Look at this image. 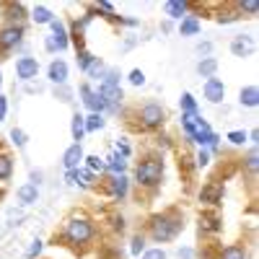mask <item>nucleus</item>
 <instances>
[{"mask_svg":"<svg viewBox=\"0 0 259 259\" xmlns=\"http://www.w3.org/2000/svg\"><path fill=\"white\" fill-rule=\"evenodd\" d=\"M47 78L55 85H65V83H68V62H65V60H52L50 68H47Z\"/></svg>","mask_w":259,"mask_h":259,"instance_id":"obj_15","label":"nucleus"},{"mask_svg":"<svg viewBox=\"0 0 259 259\" xmlns=\"http://www.w3.org/2000/svg\"><path fill=\"white\" fill-rule=\"evenodd\" d=\"M197 52H200V55H205V57H210L212 45H210V41H202V45H197Z\"/></svg>","mask_w":259,"mask_h":259,"instance_id":"obj_49","label":"nucleus"},{"mask_svg":"<svg viewBox=\"0 0 259 259\" xmlns=\"http://www.w3.org/2000/svg\"><path fill=\"white\" fill-rule=\"evenodd\" d=\"M215 259H249V249L241 246V244H228L218 251Z\"/></svg>","mask_w":259,"mask_h":259,"instance_id":"obj_22","label":"nucleus"},{"mask_svg":"<svg viewBox=\"0 0 259 259\" xmlns=\"http://www.w3.org/2000/svg\"><path fill=\"white\" fill-rule=\"evenodd\" d=\"M41 249H45V241H41V239H34L31 246L26 249V259H36V256L41 254Z\"/></svg>","mask_w":259,"mask_h":259,"instance_id":"obj_40","label":"nucleus"},{"mask_svg":"<svg viewBox=\"0 0 259 259\" xmlns=\"http://www.w3.org/2000/svg\"><path fill=\"white\" fill-rule=\"evenodd\" d=\"M106 119L104 114H89L85 117V133H99V130H104Z\"/></svg>","mask_w":259,"mask_h":259,"instance_id":"obj_31","label":"nucleus"},{"mask_svg":"<svg viewBox=\"0 0 259 259\" xmlns=\"http://www.w3.org/2000/svg\"><path fill=\"white\" fill-rule=\"evenodd\" d=\"M119 80H122V73L117 68H106L101 75V83H106V85H119Z\"/></svg>","mask_w":259,"mask_h":259,"instance_id":"obj_34","label":"nucleus"},{"mask_svg":"<svg viewBox=\"0 0 259 259\" xmlns=\"http://www.w3.org/2000/svg\"><path fill=\"white\" fill-rule=\"evenodd\" d=\"M200 31H202V24H200L197 16H184L179 21V34L182 36H197Z\"/></svg>","mask_w":259,"mask_h":259,"instance_id":"obj_20","label":"nucleus"},{"mask_svg":"<svg viewBox=\"0 0 259 259\" xmlns=\"http://www.w3.org/2000/svg\"><path fill=\"white\" fill-rule=\"evenodd\" d=\"M179 109H182V114H200L197 99H194L189 91H187V94H182V99H179Z\"/></svg>","mask_w":259,"mask_h":259,"instance_id":"obj_28","label":"nucleus"},{"mask_svg":"<svg viewBox=\"0 0 259 259\" xmlns=\"http://www.w3.org/2000/svg\"><path fill=\"white\" fill-rule=\"evenodd\" d=\"M62 236L73 246H89L96 239V226L89 215H70L62 226Z\"/></svg>","mask_w":259,"mask_h":259,"instance_id":"obj_2","label":"nucleus"},{"mask_svg":"<svg viewBox=\"0 0 259 259\" xmlns=\"http://www.w3.org/2000/svg\"><path fill=\"white\" fill-rule=\"evenodd\" d=\"M254 47H256V41H254V36H249V34H239V36L231 39V52H233L236 57H249V55L254 52Z\"/></svg>","mask_w":259,"mask_h":259,"instance_id":"obj_12","label":"nucleus"},{"mask_svg":"<svg viewBox=\"0 0 259 259\" xmlns=\"http://www.w3.org/2000/svg\"><path fill=\"white\" fill-rule=\"evenodd\" d=\"M83 158H85V153H83L80 143L68 145V148H65V153H62V166H65V171H70V168H80Z\"/></svg>","mask_w":259,"mask_h":259,"instance_id":"obj_13","label":"nucleus"},{"mask_svg":"<svg viewBox=\"0 0 259 259\" xmlns=\"http://www.w3.org/2000/svg\"><path fill=\"white\" fill-rule=\"evenodd\" d=\"M241 16L236 13V11H218V16H215V21L218 24H233V21H239Z\"/></svg>","mask_w":259,"mask_h":259,"instance_id":"obj_38","label":"nucleus"},{"mask_svg":"<svg viewBox=\"0 0 259 259\" xmlns=\"http://www.w3.org/2000/svg\"><path fill=\"white\" fill-rule=\"evenodd\" d=\"M70 133H73V140L75 143H80L83 138H85V117L83 114H73V122H70Z\"/></svg>","mask_w":259,"mask_h":259,"instance_id":"obj_27","label":"nucleus"},{"mask_svg":"<svg viewBox=\"0 0 259 259\" xmlns=\"http://www.w3.org/2000/svg\"><path fill=\"white\" fill-rule=\"evenodd\" d=\"M200 202L218 207V205L223 202V184H221V182H207V184L200 189Z\"/></svg>","mask_w":259,"mask_h":259,"instance_id":"obj_10","label":"nucleus"},{"mask_svg":"<svg viewBox=\"0 0 259 259\" xmlns=\"http://www.w3.org/2000/svg\"><path fill=\"white\" fill-rule=\"evenodd\" d=\"M114 153H119L122 158H130V156H133V148H130L124 140H117V150H114Z\"/></svg>","mask_w":259,"mask_h":259,"instance_id":"obj_44","label":"nucleus"},{"mask_svg":"<svg viewBox=\"0 0 259 259\" xmlns=\"http://www.w3.org/2000/svg\"><path fill=\"white\" fill-rule=\"evenodd\" d=\"M6 13H8L6 18H8L11 26H24V21H26V16H29L24 3H8V6H6Z\"/></svg>","mask_w":259,"mask_h":259,"instance_id":"obj_17","label":"nucleus"},{"mask_svg":"<svg viewBox=\"0 0 259 259\" xmlns=\"http://www.w3.org/2000/svg\"><path fill=\"white\" fill-rule=\"evenodd\" d=\"M91 62H94V55H91L89 50H80V52H78V68H80L83 73L91 68Z\"/></svg>","mask_w":259,"mask_h":259,"instance_id":"obj_36","label":"nucleus"},{"mask_svg":"<svg viewBox=\"0 0 259 259\" xmlns=\"http://www.w3.org/2000/svg\"><path fill=\"white\" fill-rule=\"evenodd\" d=\"M189 8H192V3H187V0H168V3H163V13L177 21H182Z\"/></svg>","mask_w":259,"mask_h":259,"instance_id":"obj_18","label":"nucleus"},{"mask_svg":"<svg viewBox=\"0 0 259 259\" xmlns=\"http://www.w3.org/2000/svg\"><path fill=\"white\" fill-rule=\"evenodd\" d=\"M197 166H200V168L210 166V150H207V148H200V153H197Z\"/></svg>","mask_w":259,"mask_h":259,"instance_id":"obj_45","label":"nucleus"},{"mask_svg":"<svg viewBox=\"0 0 259 259\" xmlns=\"http://www.w3.org/2000/svg\"><path fill=\"white\" fill-rule=\"evenodd\" d=\"M138 119L143 130H161L166 122V109L158 101H145L138 109Z\"/></svg>","mask_w":259,"mask_h":259,"instance_id":"obj_4","label":"nucleus"},{"mask_svg":"<svg viewBox=\"0 0 259 259\" xmlns=\"http://www.w3.org/2000/svg\"><path fill=\"white\" fill-rule=\"evenodd\" d=\"M24 41V26H0V52H11Z\"/></svg>","mask_w":259,"mask_h":259,"instance_id":"obj_6","label":"nucleus"},{"mask_svg":"<svg viewBox=\"0 0 259 259\" xmlns=\"http://www.w3.org/2000/svg\"><path fill=\"white\" fill-rule=\"evenodd\" d=\"M184 231V215L177 210H166V212H156L148 221L145 228V239H150L153 244H168Z\"/></svg>","mask_w":259,"mask_h":259,"instance_id":"obj_1","label":"nucleus"},{"mask_svg":"<svg viewBox=\"0 0 259 259\" xmlns=\"http://www.w3.org/2000/svg\"><path fill=\"white\" fill-rule=\"evenodd\" d=\"M106 192H109L112 200H124L127 194H130V179L124 174L109 177V182H106Z\"/></svg>","mask_w":259,"mask_h":259,"instance_id":"obj_11","label":"nucleus"},{"mask_svg":"<svg viewBox=\"0 0 259 259\" xmlns=\"http://www.w3.org/2000/svg\"><path fill=\"white\" fill-rule=\"evenodd\" d=\"M202 94L210 104H221L226 99V83L221 78H205L202 83Z\"/></svg>","mask_w":259,"mask_h":259,"instance_id":"obj_9","label":"nucleus"},{"mask_svg":"<svg viewBox=\"0 0 259 259\" xmlns=\"http://www.w3.org/2000/svg\"><path fill=\"white\" fill-rule=\"evenodd\" d=\"M96 11L106 13V18H112V16H114V6H112V3H106V0H99V6H96Z\"/></svg>","mask_w":259,"mask_h":259,"instance_id":"obj_46","label":"nucleus"},{"mask_svg":"<svg viewBox=\"0 0 259 259\" xmlns=\"http://www.w3.org/2000/svg\"><path fill=\"white\" fill-rule=\"evenodd\" d=\"M41 179H45V174H41V171H31V184H41Z\"/></svg>","mask_w":259,"mask_h":259,"instance_id":"obj_52","label":"nucleus"},{"mask_svg":"<svg viewBox=\"0 0 259 259\" xmlns=\"http://www.w3.org/2000/svg\"><path fill=\"white\" fill-rule=\"evenodd\" d=\"M179 259H194V249L182 246V249H179Z\"/></svg>","mask_w":259,"mask_h":259,"instance_id":"obj_50","label":"nucleus"},{"mask_svg":"<svg viewBox=\"0 0 259 259\" xmlns=\"http://www.w3.org/2000/svg\"><path fill=\"white\" fill-rule=\"evenodd\" d=\"M99 96H101V101H104V106H106V112L109 114H117L119 109H122V101H124V94H122V89L119 85H106V83H99Z\"/></svg>","mask_w":259,"mask_h":259,"instance_id":"obj_5","label":"nucleus"},{"mask_svg":"<svg viewBox=\"0 0 259 259\" xmlns=\"http://www.w3.org/2000/svg\"><path fill=\"white\" fill-rule=\"evenodd\" d=\"M145 249H148L145 233H135V236H133V241H130V254H133V256H140Z\"/></svg>","mask_w":259,"mask_h":259,"instance_id":"obj_30","label":"nucleus"},{"mask_svg":"<svg viewBox=\"0 0 259 259\" xmlns=\"http://www.w3.org/2000/svg\"><path fill=\"white\" fill-rule=\"evenodd\" d=\"M226 138H228V143H231V145H244V143L249 140L244 130H231V133H228Z\"/></svg>","mask_w":259,"mask_h":259,"instance_id":"obj_37","label":"nucleus"},{"mask_svg":"<svg viewBox=\"0 0 259 259\" xmlns=\"http://www.w3.org/2000/svg\"><path fill=\"white\" fill-rule=\"evenodd\" d=\"M256 166H259V158H256V145L249 150V156H246V168L251 171V174H254V171H256Z\"/></svg>","mask_w":259,"mask_h":259,"instance_id":"obj_43","label":"nucleus"},{"mask_svg":"<svg viewBox=\"0 0 259 259\" xmlns=\"http://www.w3.org/2000/svg\"><path fill=\"white\" fill-rule=\"evenodd\" d=\"M13 177V156L0 150V182H8Z\"/></svg>","mask_w":259,"mask_h":259,"instance_id":"obj_26","label":"nucleus"},{"mask_svg":"<svg viewBox=\"0 0 259 259\" xmlns=\"http://www.w3.org/2000/svg\"><path fill=\"white\" fill-rule=\"evenodd\" d=\"M55 96H60V101H73V99H70V89H65V85H57Z\"/></svg>","mask_w":259,"mask_h":259,"instance_id":"obj_47","label":"nucleus"},{"mask_svg":"<svg viewBox=\"0 0 259 259\" xmlns=\"http://www.w3.org/2000/svg\"><path fill=\"white\" fill-rule=\"evenodd\" d=\"M36 75H39V60H36V57H18V60H16V78H18V80L29 83V80H34Z\"/></svg>","mask_w":259,"mask_h":259,"instance_id":"obj_8","label":"nucleus"},{"mask_svg":"<svg viewBox=\"0 0 259 259\" xmlns=\"http://www.w3.org/2000/svg\"><path fill=\"white\" fill-rule=\"evenodd\" d=\"M197 73L202 78H215V73H218V60L215 57H202L197 62Z\"/></svg>","mask_w":259,"mask_h":259,"instance_id":"obj_25","label":"nucleus"},{"mask_svg":"<svg viewBox=\"0 0 259 259\" xmlns=\"http://www.w3.org/2000/svg\"><path fill=\"white\" fill-rule=\"evenodd\" d=\"M112 223H114V226H112L114 231H119V233L124 231V218H122V215H114V221H112Z\"/></svg>","mask_w":259,"mask_h":259,"instance_id":"obj_51","label":"nucleus"},{"mask_svg":"<svg viewBox=\"0 0 259 259\" xmlns=\"http://www.w3.org/2000/svg\"><path fill=\"white\" fill-rule=\"evenodd\" d=\"M221 231H223V221L215 212L200 215V233H221Z\"/></svg>","mask_w":259,"mask_h":259,"instance_id":"obj_19","label":"nucleus"},{"mask_svg":"<svg viewBox=\"0 0 259 259\" xmlns=\"http://www.w3.org/2000/svg\"><path fill=\"white\" fill-rule=\"evenodd\" d=\"M65 182L73 184V187H85L83 179H80V168H70V171H65Z\"/></svg>","mask_w":259,"mask_h":259,"instance_id":"obj_39","label":"nucleus"},{"mask_svg":"<svg viewBox=\"0 0 259 259\" xmlns=\"http://www.w3.org/2000/svg\"><path fill=\"white\" fill-rule=\"evenodd\" d=\"M47 50H50V52H57V47H55V41H52V36H47Z\"/></svg>","mask_w":259,"mask_h":259,"instance_id":"obj_53","label":"nucleus"},{"mask_svg":"<svg viewBox=\"0 0 259 259\" xmlns=\"http://www.w3.org/2000/svg\"><path fill=\"white\" fill-rule=\"evenodd\" d=\"M29 16H31V21H34V24H39V26L52 24V21H55V13H52L47 6H34Z\"/></svg>","mask_w":259,"mask_h":259,"instance_id":"obj_23","label":"nucleus"},{"mask_svg":"<svg viewBox=\"0 0 259 259\" xmlns=\"http://www.w3.org/2000/svg\"><path fill=\"white\" fill-rule=\"evenodd\" d=\"M50 29H52V41H55V47H57V50H68V45H70V34H68V29H65L62 21L55 18L52 24H50Z\"/></svg>","mask_w":259,"mask_h":259,"instance_id":"obj_16","label":"nucleus"},{"mask_svg":"<svg viewBox=\"0 0 259 259\" xmlns=\"http://www.w3.org/2000/svg\"><path fill=\"white\" fill-rule=\"evenodd\" d=\"M127 80L130 83H133V85H138V89H140V85H145V73L143 70H130V75H127Z\"/></svg>","mask_w":259,"mask_h":259,"instance_id":"obj_42","label":"nucleus"},{"mask_svg":"<svg viewBox=\"0 0 259 259\" xmlns=\"http://www.w3.org/2000/svg\"><path fill=\"white\" fill-rule=\"evenodd\" d=\"M138 259H168V254L163 249H145Z\"/></svg>","mask_w":259,"mask_h":259,"instance_id":"obj_41","label":"nucleus"},{"mask_svg":"<svg viewBox=\"0 0 259 259\" xmlns=\"http://www.w3.org/2000/svg\"><path fill=\"white\" fill-rule=\"evenodd\" d=\"M236 13L246 16V18H254L259 13V3L256 0H241V3H236Z\"/></svg>","mask_w":259,"mask_h":259,"instance_id":"obj_29","label":"nucleus"},{"mask_svg":"<svg viewBox=\"0 0 259 259\" xmlns=\"http://www.w3.org/2000/svg\"><path fill=\"white\" fill-rule=\"evenodd\" d=\"M104 70H106V65H104V62H101L99 57H94V62H91V68L85 70V73H89V78H94V80H101Z\"/></svg>","mask_w":259,"mask_h":259,"instance_id":"obj_35","label":"nucleus"},{"mask_svg":"<svg viewBox=\"0 0 259 259\" xmlns=\"http://www.w3.org/2000/svg\"><path fill=\"white\" fill-rule=\"evenodd\" d=\"M239 104L246 106V109L259 106V89H256V85H244V89L239 91Z\"/></svg>","mask_w":259,"mask_h":259,"instance_id":"obj_21","label":"nucleus"},{"mask_svg":"<svg viewBox=\"0 0 259 259\" xmlns=\"http://www.w3.org/2000/svg\"><path fill=\"white\" fill-rule=\"evenodd\" d=\"M6 114H8V99L0 96V122H6Z\"/></svg>","mask_w":259,"mask_h":259,"instance_id":"obj_48","label":"nucleus"},{"mask_svg":"<svg viewBox=\"0 0 259 259\" xmlns=\"http://www.w3.org/2000/svg\"><path fill=\"white\" fill-rule=\"evenodd\" d=\"M104 163H106V171H109L112 177H117V174H124V171H127V158H122L119 153H112V156L106 158Z\"/></svg>","mask_w":259,"mask_h":259,"instance_id":"obj_24","label":"nucleus"},{"mask_svg":"<svg viewBox=\"0 0 259 259\" xmlns=\"http://www.w3.org/2000/svg\"><path fill=\"white\" fill-rule=\"evenodd\" d=\"M163 171H166V166H163L161 156H145L138 163V168H135V184L140 189L156 192L161 187V182H163Z\"/></svg>","mask_w":259,"mask_h":259,"instance_id":"obj_3","label":"nucleus"},{"mask_svg":"<svg viewBox=\"0 0 259 259\" xmlns=\"http://www.w3.org/2000/svg\"><path fill=\"white\" fill-rule=\"evenodd\" d=\"M80 96H83L85 109H89L91 114H104V112H106V106H104V101H101L99 91L94 89L91 83H83V85H80Z\"/></svg>","mask_w":259,"mask_h":259,"instance_id":"obj_7","label":"nucleus"},{"mask_svg":"<svg viewBox=\"0 0 259 259\" xmlns=\"http://www.w3.org/2000/svg\"><path fill=\"white\" fill-rule=\"evenodd\" d=\"M83 163H85V168H89V171H94V174H101V171H106V163H104V158H99V156H85Z\"/></svg>","mask_w":259,"mask_h":259,"instance_id":"obj_32","label":"nucleus"},{"mask_svg":"<svg viewBox=\"0 0 259 259\" xmlns=\"http://www.w3.org/2000/svg\"><path fill=\"white\" fill-rule=\"evenodd\" d=\"M11 143H13L16 148H26V143H29V135H26L21 127H13V130H11Z\"/></svg>","mask_w":259,"mask_h":259,"instance_id":"obj_33","label":"nucleus"},{"mask_svg":"<svg viewBox=\"0 0 259 259\" xmlns=\"http://www.w3.org/2000/svg\"><path fill=\"white\" fill-rule=\"evenodd\" d=\"M16 200H18V205H21V207L36 205V202H39V187H36V184H31V182L21 184V187H18V192H16Z\"/></svg>","mask_w":259,"mask_h":259,"instance_id":"obj_14","label":"nucleus"}]
</instances>
